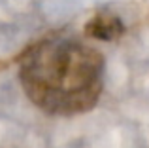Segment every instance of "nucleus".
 Segmentation results:
<instances>
[{"label": "nucleus", "instance_id": "obj_1", "mask_svg": "<svg viewBox=\"0 0 149 148\" xmlns=\"http://www.w3.org/2000/svg\"><path fill=\"white\" fill-rule=\"evenodd\" d=\"M19 80L26 97L45 114H85L100 99L104 57L76 38H44L21 55Z\"/></svg>", "mask_w": 149, "mask_h": 148}, {"label": "nucleus", "instance_id": "obj_2", "mask_svg": "<svg viewBox=\"0 0 149 148\" xmlns=\"http://www.w3.org/2000/svg\"><path fill=\"white\" fill-rule=\"evenodd\" d=\"M85 34L89 38L102 42H113L125 34V25L115 13L109 11H100V13L93 15L85 25Z\"/></svg>", "mask_w": 149, "mask_h": 148}]
</instances>
